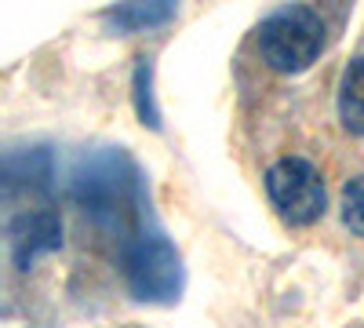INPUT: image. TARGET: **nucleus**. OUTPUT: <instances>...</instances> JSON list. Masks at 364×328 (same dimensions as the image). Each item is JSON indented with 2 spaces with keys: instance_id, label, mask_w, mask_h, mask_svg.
Listing matches in <instances>:
<instances>
[{
  "instance_id": "f257e3e1",
  "label": "nucleus",
  "mask_w": 364,
  "mask_h": 328,
  "mask_svg": "<svg viewBox=\"0 0 364 328\" xmlns=\"http://www.w3.org/2000/svg\"><path fill=\"white\" fill-rule=\"evenodd\" d=\"M262 63L277 73L310 70L324 51V18L310 4H288L262 18L259 26Z\"/></svg>"
},
{
  "instance_id": "f03ea898",
  "label": "nucleus",
  "mask_w": 364,
  "mask_h": 328,
  "mask_svg": "<svg viewBox=\"0 0 364 328\" xmlns=\"http://www.w3.org/2000/svg\"><path fill=\"white\" fill-rule=\"evenodd\" d=\"M266 194L277 208V216L291 226H310L324 216L328 190L321 171L306 157H281L266 171Z\"/></svg>"
},
{
  "instance_id": "7ed1b4c3",
  "label": "nucleus",
  "mask_w": 364,
  "mask_h": 328,
  "mask_svg": "<svg viewBox=\"0 0 364 328\" xmlns=\"http://www.w3.org/2000/svg\"><path fill=\"white\" fill-rule=\"evenodd\" d=\"M124 274H128V285L139 300H175L178 295V255L175 248L164 241V237L149 233V237H139V241L128 248L124 255Z\"/></svg>"
},
{
  "instance_id": "20e7f679",
  "label": "nucleus",
  "mask_w": 364,
  "mask_h": 328,
  "mask_svg": "<svg viewBox=\"0 0 364 328\" xmlns=\"http://www.w3.org/2000/svg\"><path fill=\"white\" fill-rule=\"evenodd\" d=\"M339 121L350 135H364V55L350 58L339 80Z\"/></svg>"
},
{
  "instance_id": "39448f33",
  "label": "nucleus",
  "mask_w": 364,
  "mask_h": 328,
  "mask_svg": "<svg viewBox=\"0 0 364 328\" xmlns=\"http://www.w3.org/2000/svg\"><path fill=\"white\" fill-rule=\"evenodd\" d=\"M175 15V4H124V8H117L109 11V18L117 26H124V29H142V26H161Z\"/></svg>"
},
{
  "instance_id": "423d86ee",
  "label": "nucleus",
  "mask_w": 364,
  "mask_h": 328,
  "mask_svg": "<svg viewBox=\"0 0 364 328\" xmlns=\"http://www.w3.org/2000/svg\"><path fill=\"white\" fill-rule=\"evenodd\" d=\"M343 223L353 237H364V175H353L343 186Z\"/></svg>"
}]
</instances>
